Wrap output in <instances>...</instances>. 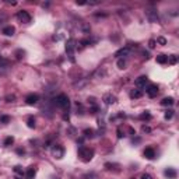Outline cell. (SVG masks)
Returning <instances> with one entry per match:
<instances>
[{
  "label": "cell",
  "mask_w": 179,
  "mask_h": 179,
  "mask_svg": "<svg viewBox=\"0 0 179 179\" xmlns=\"http://www.w3.org/2000/svg\"><path fill=\"white\" fill-rule=\"evenodd\" d=\"M157 62L159 64H164L168 62V56H165V55H158L157 56Z\"/></svg>",
  "instance_id": "cell-16"
},
{
  "label": "cell",
  "mask_w": 179,
  "mask_h": 179,
  "mask_svg": "<svg viewBox=\"0 0 179 179\" xmlns=\"http://www.w3.org/2000/svg\"><path fill=\"white\" fill-rule=\"evenodd\" d=\"M147 80H148V78L146 77V76H140L136 81H134V84H136V87H138V88L146 87V84H147Z\"/></svg>",
  "instance_id": "cell-9"
},
{
  "label": "cell",
  "mask_w": 179,
  "mask_h": 179,
  "mask_svg": "<svg viewBox=\"0 0 179 179\" xmlns=\"http://www.w3.org/2000/svg\"><path fill=\"white\" fill-rule=\"evenodd\" d=\"M74 49H76V41L73 38H70L66 42V53H67V56L70 57L72 62H74Z\"/></svg>",
  "instance_id": "cell-1"
},
{
  "label": "cell",
  "mask_w": 179,
  "mask_h": 179,
  "mask_svg": "<svg viewBox=\"0 0 179 179\" xmlns=\"http://www.w3.org/2000/svg\"><path fill=\"white\" fill-rule=\"evenodd\" d=\"M150 118H151V115H150V113H148V112H144V113H141V115H140V119H141V120H144V119H150Z\"/></svg>",
  "instance_id": "cell-24"
},
{
  "label": "cell",
  "mask_w": 179,
  "mask_h": 179,
  "mask_svg": "<svg viewBox=\"0 0 179 179\" xmlns=\"http://www.w3.org/2000/svg\"><path fill=\"white\" fill-rule=\"evenodd\" d=\"M104 101H105V104H108V105H112V104L116 102V97L112 94H106V95H104Z\"/></svg>",
  "instance_id": "cell-10"
},
{
  "label": "cell",
  "mask_w": 179,
  "mask_h": 179,
  "mask_svg": "<svg viewBox=\"0 0 179 179\" xmlns=\"http://www.w3.org/2000/svg\"><path fill=\"white\" fill-rule=\"evenodd\" d=\"M6 99H7V102H11V101H14V99H16V97H14V95H7V98H6Z\"/></svg>",
  "instance_id": "cell-32"
},
{
  "label": "cell",
  "mask_w": 179,
  "mask_h": 179,
  "mask_svg": "<svg viewBox=\"0 0 179 179\" xmlns=\"http://www.w3.org/2000/svg\"><path fill=\"white\" fill-rule=\"evenodd\" d=\"M14 32H16V28H14L13 25H7V27H4V28H3V34H4V35H7V36L14 35Z\"/></svg>",
  "instance_id": "cell-12"
},
{
  "label": "cell",
  "mask_w": 179,
  "mask_h": 179,
  "mask_svg": "<svg viewBox=\"0 0 179 179\" xmlns=\"http://www.w3.org/2000/svg\"><path fill=\"white\" fill-rule=\"evenodd\" d=\"M148 45H150V48H151V49H154V48H155V41H154V39H151V41L148 42Z\"/></svg>",
  "instance_id": "cell-31"
},
{
  "label": "cell",
  "mask_w": 179,
  "mask_h": 179,
  "mask_svg": "<svg viewBox=\"0 0 179 179\" xmlns=\"http://www.w3.org/2000/svg\"><path fill=\"white\" fill-rule=\"evenodd\" d=\"M38 99H39V97L36 94H30L25 98V102H27L28 105H35V104L38 102Z\"/></svg>",
  "instance_id": "cell-8"
},
{
  "label": "cell",
  "mask_w": 179,
  "mask_h": 179,
  "mask_svg": "<svg viewBox=\"0 0 179 179\" xmlns=\"http://www.w3.org/2000/svg\"><path fill=\"white\" fill-rule=\"evenodd\" d=\"M157 42H159L161 45H165V43H167V39H165V38H158Z\"/></svg>",
  "instance_id": "cell-30"
},
{
  "label": "cell",
  "mask_w": 179,
  "mask_h": 179,
  "mask_svg": "<svg viewBox=\"0 0 179 179\" xmlns=\"http://www.w3.org/2000/svg\"><path fill=\"white\" fill-rule=\"evenodd\" d=\"M129 53H130V49H129V48H122V49H119V51L116 52V56L122 59V57H126Z\"/></svg>",
  "instance_id": "cell-11"
},
{
  "label": "cell",
  "mask_w": 179,
  "mask_h": 179,
  "mask_svg": "<svg viewBox=\"0 0 179 179\" xmlns=\"http://www.w3.org/2000/svg\"><path fill=\"white\" fill-rule=\"evenodd\" d=\"M84 134H85V137H93L94 136V130L93 129H85Z\"/></svg>",
  "instance_id": "cell-22"
},
{
  "label": "cell",
  "mask_w": 179,
  "mask_h": 179,
  "mask_svg": "<svg viewBox=\"0 0 179 179\" xmlns=\"http://www.w3.org/2000/svg\"><path fill=\"white\" fill-rule=\"evenodd\" d=\"M88 43H90V41H88V39H84V41H81V42H80V45H81V46L84 48V46H87Z\"/></svg>",
  "instance_id": "cell-33"
},
{
  "label": "cell",
  "mask_w": 179,
  "mask_h": 179,
  "mask_svg": "<svg viewBox=\"0 0 179 179\" xmlns=\"http://www.w3.org/2000/svg\"><path fill=\"white\" fill-rule=\"evenodd\" d=\"M55 102H56V105L60 106V108H69V104H70V101H69V97L64 94H60L56 97V99H55Z\"/></svg>",
  "instance_id": "cell-3"
},
{
  "label": "cell",
  "mask_w": 179,
  "mask_h": 179,
  "mask_svg": "<svg viewBox=\"0 0 179 179\" xmlns=\"http://www.w3.org/2000/svg\"><path fill=\"white\" fill-rule=\"evenodd\" d=\"M165 175H167L169 179H175L176 178V171L172 169V168H168L167 171H165Z\"/></svg>",
  "instance_id": "cell-14"
},
{
  "label": "cell",
  "mask_w": 179,
  "mask_h": 179,
  "mask_svg": "<svg viewBox=\"0 0 179 179\" xmlns=\"http://www.w3.org/2000/svg\"><path fill=\"white\" fill-rule=\"evenodd\" d=\"M78 154H80V157H83V161H90L94 155V150L88 147H80Z\"/></svg>",
  "instance_id": "cell-2"
},
{
  "label": "cell",
  "mask_w": 179,
  "mask_h": 179,
  "mask_svg": "<svg viewBox=\"0 0 179 179\" xmlns=\"http://www.w3.org/2000/svg\"><path fill=\"white\" fill-rule=\"evenodd\" d=\"M172 116H174V111H172V109H169V111L165 112V119H171Z\"/></svg>",
  "instance_id": "cell-26"
},
{
  "label": "cell",
  "mask_w": 179,
  "mask_h": 179,
  "mask_svg": "<svg viewBox=\"0 0 179 179\" xmlns=\"http://www.w3.org/2000/svg\"><path fill=\"white\" fill-rule=\"evenodd\" d=\"M146 17H147V20L150 22H157L158 21V13L155 9H153V7H150L146 10Z\"/></svg>",
  "instance_id": "cell-4"
},
{
  "label": "cell",
  "mask_w": 179,
  "mask_h": 179,
  "mask_svg": "<svg viewBox=\"0 0 179 179\" xmlns=\"http://www.w3.org/2000/svg\"><path fill=\"white\" fill-rule=\"evenodd\" d=\"M143 130H144V132H150V127H146V126H144V127H143Z\"/></svg>",
  "instance_id": "cell-35"
},
{
  "label": "cell",
  "mask_w": 179,
  "mask_h": 179,
  "mask_svg": "<svg viewBox=\"0 0 179 179\" xmlns=\"http://www.w3.org/2000/svg\"><path fill=\"white\" fill-rule=\"evenodd\" d=\"M144 157L148 158V159H153V158L155 157V151L153 148H146L144 150Z\"/></svg>",
  "instance_id": "cell-13"
},
{
  "label": "cell",
  "mask_w": 179,
  "mask_h": 179,
  "mask_svg": "<svg viewBox=\"0 0 179 179\" xmlns=\"http://www.w3.org/2000/svg\"><path fill=\"white\" fill-rule=\"evenodd\" d=\"M7 73V66H0V76H4Z\"/></svg>",
  "instance_id": "cell-27"
},
{
  "label": "cell",
  "mask_w": 179,
  "mask_h": 179,
  "mask_svg": "<svg viewBox=\"0 0 179 179\" xmlns=\"http://www.w3.org/2000/svg\"><path fill=\"white\" fill-rule=\"evenodd\" d=\"M0 122H3V123H9V122H10V116H0Z\"/></svg>",
  "instance_id": "cell-25"
},
{
  "label": "cell",
  "mask_w": 179,
  "mask_h": 179,
  "mask_svg": "<svg viewBox=\"0 0 179 179\" xmlns=\"http://www.w3.org/2000/svg\"><path fill=\"white\" fill-rule=\"evenodd\" d=\"M146 93L148 94V97L154 98V97L158 94V87H157L155 84H150V85L147 87V90H146Z\"/></svg>",
  "instance_id": "cell-7"
},
{
  "label": "cell",
  "mask_w": 179,
  "mask_h": 179,
  "mask_svg": "<svg viewBox=\"0 0 179 179\" xmlns=\"http://www.w3.org/2000/svg\"><path fill=\"white\" fill-rule=\"evenodd\" d=\"M52 154L55 155L56 158H62L64 155V150L60 144H55L52 147Z\"/></svg>",
  "instance_id": "cell-6"
},
{
  "label": "cell",
  "mask_w": 179,
  "mask_h": 179,
  "mask_svg": "<svg viewBox=\"0 0 179 179\" xmlns=\"http://www.w3.org/2000/svg\"><path fill=\"white\" fill-rule=\"evenodd\" d=\"M35 172H36L35 168L31 167V168H28V171H27V174H25V175H27V178H28V179H32L34 176H35Z\"/></svg>",
  "instance_id": "cell-18"
},
{
  "label": "cell",
  "mask_w": 179,
  "mask_h": 179,
  "mask_svg": "<svg viewBox=\"0 0 179 179\" xmlns=\"http://www.w3.org/2000/svg\"><path fill=\"white\" fill-rule=\"evenodd\" d=\"M17 18H18V21L24 22V24H27V22L31 21V16H30L27 11H24V10L17 13Z\"/></svg>",
  "instance_id": "cell-5"
},
{
  "label": "cell",
  "mask_w": 179,
  "mask_h": 179,
  "mask_svg": "<svg viewBox=\"0 0 179 179\" xmlns=\"http://www.w3.org/2000/svg\"><path fill=\"white\" fill-rule=\"evenodd\" d=\"M141 179H153V178H151V175H148V174H143V175H141Z\"/></svg>",
  "instance_id": "cell-34"
},
{
  "label": "cell",
  "mask_w": 179,
  "mask_h": 179,
  "mask_svg": "<svg viewBox=\"0 0 179 179\" xmlns=\"http://www.w3.org/2000/svg\"><path fill=\"white\" fill-rule=\"evenodd\" d=\"M28 126H30V127H35V120H34L32 118L28 119Z\"/></svg>",
  "instance_id": "cell-29"
},
{
  "label": "cell",
  "mask_w": 179,
  "mask_h": 179,
  "mask_svg": "<svg viewBox=\"0 0 179 179\" xmlns=\"http://www.w3.org/2000/svg\"><path fill=\"white\" fill-rule=\"evenodd\" d=\"M125 66H126L125 59H119V60H118V67H119V69H125Z\"/></svg>",
  "instance_id": "cell-23"
},
{
  "label": "cell",
  "mask_w": 179,
  "mask_h": 179,
  "mask_svg": "<svg viewBox=\"0 0 179 179\" xmlns=\"http://www.w3.org/2000/svg\"><path fill=\"white\" fill-rule=\"evenodd\" d=\"M168 62L171 64H175L176 62H178V57H176L175 55H171V56H168Z\"/></svg>",
  "instance_id": "cell-20"
},
{
  "label": "cell",
  "mask_w": 179,
  "mask_h": 179,
  "mask_svg": "<svg viewBox=\"0 0 179 179\" xmlns=\"http://www.w3.org/2000/svg\"><path fill=\"white\" fill-rule=\"evenodd\" d=\"M7 63H9V62H7V60H6V59L0 55V66H7Z\"/></svg>",
  "instance_id": "cell-28"
},
{
  "label": "cell",
  "mask_w": 179,
  "mask_h": 179,
  "mask_svg": "<svg viewBox=\"0 0 179 179\" xmlns=\"http://www.w3.org/2000/svg\"><path fill=\"white\" fill-rule=\"evenodd\" d=\"M14 172H16V174H18V175H25V172H24V171H22V168L21 167H20V165H17V167H14Z\"/></svg>",
  "instance_id": "cell-19"
},
{
  "label": "cell",
  "mask_w": 179,
  "mask_h": 179,
  "mask_svg": "<svg viewBox=\"0 0 179 179\" xmlns=\"http://www.w3.org/2000/svg\"><path fill=\"white\" fill-rule=\"evenodd\" d=\"M172 104H174V98H171V97L164 98V99L161 101V105H164V106H171Z\"/></svg>",
  "instance_id": "cell-15"
},
{
  "label": "cell",
  "mask_w": 179,
  "mask_h": 179,
  "mask_svg": "<svg viewBox=\"0 0 179 179\" xmlns=\"http://www.w3.org/2000/svg\"><path fill=\"white\" fill-rule=\"evenodd\" d=\"M14 143V137H6V140H4V146H10V144H13Z\"/></svg>",
  "instance_id": "cell-21"
},
{
  "label": "cell",
  "mask_w": 179,
  "mask_h": 179,
  "mask_svg": "<svg viewBox=\"0 0 179 179\" xmlns=\"http://www.w3.org/2000/svg\"><path fill=\"white\" fill-rule=\"evenodd\" d=\"M130 97H132V98H140V97H143V91H141V90H133Z\"/></svg>",
  "instance_id": "cell-17"
}]
</instances>
